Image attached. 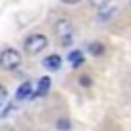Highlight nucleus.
Segmentation results:
<instances>
[{
    "label": "nucleus",
    "mask_w": 131,
    "mask_h": 131,
    "mask_svg": "<svg viewBox=\"0 0 131 131\" xmlns=\"http://www.w3.org/2000/svg\"><path fill=\"white\" fill-rule=\"evenodd\" d=\"M45 47H47V37L41 35V33H33V35H29V37L25 39V51H27L29 55H37V53H41Z\"/></svg>",
    "instance_id": "1"
},
{
    "label": "nucleus",
    "mask_w": 131,
    "mask_h": 131,
    "mask_svg": "<svg viewBox=\"0 0 131 131\" xmlns=\"http://www.w3.org/2000/svg\"><path fill=\"white\" fill-rule=\"evenodd\" d=\"M20 53L16 51V49H12V47H8V49H4L2 53H0V68L2 70H16L18 66H20Z\"/></svg>",
    "instance_id": "2"
},
{
    "label": "nucleus",
    "mask_w": 131,
    "mask_h": 131,
    "mask_svg": "<svg viewBox=\"0 0 131 131\" xmlns=\"http://www.w3.org/2000/svg\"><path fill=\"white\" fill-rule=\"evenodd\" d=\"M55 33H57V37H61V43L68 45V43L72 41V35H74V25H72V20H70V18H59V20L55 23Z\"/></svg>",
    "instance_id": "3"
},
{
    "label": "nucleus",
    "mask_w": 131,
    "mask_h": 131,
    "mask_svg": "<svg viewBox=\"0 0 131 131\" xmlns=\"http://www.w3.org/2000/svg\"><path fill=\"white\" fill-rule=\"evenodd\" d=\"M51 88V78L49 76H43L39 82H37V90L33 92V98H39V96H45Z\"/></svg>",
    "instance_id": "4"
},
{
    "label": "nucleus",
    "mask_w": 131,
    "mask_h": 131,
    "mask_svg": "<svg viewBox=\"0 0 131 131\" xmlns=\"http://www.w3.org/2000/svg\"><path fill=\"white\" fill-rule=\"evenodd\" d=\"M25 98H33V84L31 82L20 84L16 90V100H25Z\"/></svg>",
    "instance_id": "5"
},
{
    "label": "nucleus",
    "mask_w": 131,
    "mask_h": 131,
    "mask_svg": "<svg viewBox=\"0 0 131 131\" xmlns=\"http://www.w3.org/2000/svg\"><path fill=\"white\" fill-rule=\"evenodd\" d=\"M43 66H45L47 70H59V68H61V57H59L57 53H51V55H47V57L43 59Z\"/></svg>",
    "instance_id": "6"
},
{
    "label": "nucleus",
    "mask_w": 131,
    "mask_h": 131,
    "mask_svg": "<svg viewBox=\"0 0 131 131\" xmlns=\"http://www.w3.org/2000/svg\"><path fill=\"white\" fill-rule=\"evenodd\" d=\"M68 59H70V63H72V68H80V66L84 63V55H82V51H78V49H74V51H70V55H68Z\"/></svg>",
    "instance_id": "7"
},
{
    "label": "nucleus",
    "mask_w": 131,
    "mask_h": 131,
    "mask_svg": "<svg viewBox=\"0 0 131 131\" xmlns=\"http://www.w3.org/2000/svg\"><path fill=\"white\" fill-rule=\"evenodd\" d=\"M88 51H90L92 55H102V53H104V45H102V43H98V41H94V43H90Z\"/></svg>",
    "instance_id": "8"
},
{
    "label": "nucleus",
    "mask_w": 131,
    "mask_h": 131,
    "mask_svg": "<svg viewBox=\"0 0 131 131\" xmlns=\"http://www.w3.org/2000/svg\"><path fill=\"white\" fill-rule=\"evenodd\" d=\"M55 127H57L59 131H70V127H72V123H70L68 119H57V123H55Z\"/></svg>",
    "instance_id": "9"
},
{
    "label": "nucleus",
    "mask_w": 131,
    "mask_h": 131,
    "mask_svg": "<svg viewBox=\"0 0 131 131\" xmlns=\"http://www.w3.org/2000/svg\"><path fill=\"white\" fill-rule=\"evenodd\" d=\"M115 12H117V8H108V10H102L98 16H100V20H106V18H111Z\"/></svg>",
    "instance_id": "10"
},
{
    "label": "nucleus",
    "mask_w": 131,
    "mask_h": 131,
    "mask_svg": "<svg viewBox=\"0 0 131 131\" xmlns=\"http://www.w3.org/2000/svg\"><path fill=\"white\" fill-rule=\"evenodd\" d=\"M90 2V6H94V8H104L111 0H88Z\"/></svg>",
    "instance_id": "11"
},
{
    "label": "nucleus",
    "mask_w": 131,
    "mask_h": 131,
    "mask_svg": "<svg viewBox=\"0 0 131 131\" xmlns=\"http://www.w3.org/2000/svg\"><path fill=\"white\" fill-rule=\"evenodd\" d=\"M80 84L84 88H88V86H92V78L90 76H80Z\"/></svg>",
    "instance_id": "12"
},
{
    "label": "nucleus",
    "mask_w": 131,
    "mask_h": 131,
    "mask_svg": "<svg viewBox=\"0 0 131 131\" xmlns=\"http://www.w3.org/2000/svg\"><path fill=\"white\" fill-rule=\"evenodd\" d=\"M6 98H8V92H6V88H4V86H0V104H4V102H6Z\"/></svg>",
    "instance_id": "13"
},
{
    "label": "nucleus",
    "mask_w": 131,
    "mask_h": 131,
    "mask_svg": "<svg viewBox=\"0 0 131 131\" xmlns=\"http://www.w3.org/2000/svg\"><path fill=\"white\" fill-rule=\"evenodd\" d=\"M78 2H82V0H61V4H78Z\"/></svg>",
    "instance_id": "14"
},
{
    "label": "nucleus",
    "mask_w": 131,
    "mask_h": 131,
    "mask_svg": "<svg viewBox=\"0 0 131 131\" xmlns=\"http://www.w3.org/2000/svg\"><path fill=\"white\" fill-rule=\"evenodd\" d=\"M129 4H131V0H129Z\"/></svg>",
    "instance_id": "15"
}]
</instances>
